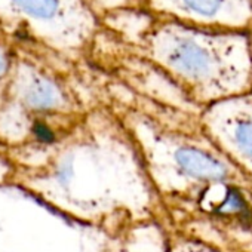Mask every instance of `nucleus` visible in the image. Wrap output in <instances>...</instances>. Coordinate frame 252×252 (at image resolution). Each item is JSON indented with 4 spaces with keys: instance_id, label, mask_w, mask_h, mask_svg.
Masks as SVG:
<instances>
[{
    "instance_id": "f03ea898",
    "label": "nucleus",
    "mask_w": 252,
    "mask_h": 252,
    "mask_svg": "<svg viewBox=\"0 0 252 252\" xmlns=\"http://www.w3.org/2000/svg\"><path fill=\"white\" fill-rule=\"evenodd\" d=\"M134 43L196 105L252 91V33L196 29L152 15Z\"/></svg>"
},
{
    "instance_id": "1a4fd4ad",
    "label": "nucleus",
    "mask_w": 252,
    "mask_h": 252,
    "mask_svg": "<svg viewBox=\"0 0 252 252\" xmlns=\"http://www.w3.org/2000/svg\"><path fill=\"white\" fill-rule=\"evenodd\" d=\"M113 252H171V237L162 221H144L126 230Z\"/></svg>"
},
{
    "instance_id": "6e6552de",
    "label": "nucleus",
    "mask_w": 252,
    "mask_h": 252,
    "mask_svg": "<svg viewBox=\"0 0 252 252\" xmlns=\"http://www.w3.org/2000/svg\"><path fill=\"white\" fill-rule=\"evenodd\" d=\"M3 96L40 119L80 114L77 102L57 79L29 64L11 71Z\"/></svg>"
},
{
    "instance_id": "20e7f679",
    "label": "nucleus",
    "mask_w": 252,
    "mask_h": 252,
    "mask_svg": "<svg viewBox=\"0 0 252 252\" xmlns=\"http://www.w3.org/2000/svg\"><path fill=\"white\" fill-rule=\"evenodd\" d=\"M122 236L58 211L14 181L0 184V252H113Z\"/></svg>"
},
{
    "instance_id": "7ed1b4c3",
    "label": "nucleus",
    "mask_w": 252,
    "mask_h": 252,
    "mask_svg": "<svg viewBox=\"0 0 252 252\" xmlns=\"http://www.w3.org/2000/svg\"><path fill=\"white\" fill-rule=\"evenodd\" d=\"M160 199L225 180H252L203 132L175 131L134 110L123 119Z\"/></svg>"
},
{
    "instance_id": "423d86ee",
    "label": "nucleus",
    "mask_w": 252,
    "mask_h": 252,
    "mask_svg": "<svg viewBox=\"0 0 252 252\" xmlns=\"http://www.w3.org/2000/svg\"><path fill=\"white\" fill-rule=\"evenodd\" d=\"M199 120L209 140L252 178V91L205 107Z\"/></svg>"
},
{
    "instance_id": "39448f33",
    "label": "nucleus",
    "mask_w": 252,
    "mask_h": 252,
    "mask_svg": "<svg viewBox=\"0 0 252 252\" xmlns=\"http://www.w3.org/2000/svg\"><path fill=\"white\" fill-rule=\"evenodd\" d=\"M162 205L174 236L218 252H252V180L214 181Z\"/></svg>"
},
{
    "instance_id": "f8f14e48",
    "label": "nucleus",
    "mask_w": 252,
    "mask_h": 252,
    "mask_svg": "<svg viewBox=\"0 0 252 252\" xmlns=\"http://www.w3.org/2000/svg\"><path fill=\"white\" fill-rule=\"evenodd\" d=\"M15 174V165L9 159L5 150L0 149V184H5L14 178Z\"/></svg>"
},
{
    "instance_id": "0eeeda50",
    "label": "nucleus",
    "mask_w": 252,
    "mask_h": 252,
    "mask_svg": "<svg viewBox=\"0 0 252 252\" xmlns=\"http://www.w3.org/2000/svg\"><path fill=\"white\" fill-rule=\"evenodd\" d=\"M146 11L184 26L252 33V0H144Z\"/></svg>"
},
{
    "instance_id": "9d476101",
    "label": "nucleus",
    "mask_w": 252,
    "mask_h": 252,
    "mask_svg": "<svg viewBox=\"0 0 252 252\" xmlns=\"http://www.w3.org/2000/svg\"><path fill=\"white\" fill-rule=\"evenodd\" d=\"M85 3L98 17L101 24L107 18L123 12L146 11L144 0H85Z\"/></svg>"
},
{
    "instance_id": "ddd939ff",
    "label": "nucleus",
    "mask_w": 252,
    "mask_h": 252,
    "mask_svg": "<svg viewBox=\"0 0 252 252\" xmlns=\"http://www.w3.org/2000/svg\"><path fill=\"white\" fill-rule=\"evenodd\" d=\"M11 64H9V58L8 55L0 49V98L3 96L9 76H11Z\"/></svg>"
},
{
    "instance_id": "f257e3e1",
    "label": "nucleus",
    "mask_w": 252,
    "mask_h": 252,
    "mask_svg": "<svg viewBox=\"0 0 252 252\" xmlns=\"http://www.w3.org/2000/svg\"><path fill=\"white\" fill-rule=\"evenodd\" d=\"M6 155L15 165L11 181L114 236L158 220L155 212L163 220L162 199L131 134L110 114H86L58 141L23 146Z\"/></svg>"
},
{
    "instance_id": "9b49d317",
    "label": "nucleus",
    "mask_w": 252,
    "mask_h": 252,
    "mask_svg": "<svg viewBox=\"0 0 252 252\" xmlns=\"http://www.w3.org/2000/svg\"><path fill=\"white\" fill-rule=\"evenodd\" d=\"M171 252H218L209 246H205L199 242L180 237V236H171Z\"/></svg>"
}]
</instances>
